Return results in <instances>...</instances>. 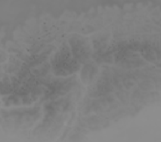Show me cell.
Masks as SVG:
<instances>
[{"mask_svg": "<svg viewBox=\"0 0 161 142\" xmlns=\"http://www.w3.org/2000/svg\"><path fill=\"white\" fill-rule=\"evenodd\" d=\"M95 72H96V68H94V66L88 65L83 69L82 77H84V79H86V80H91V79L95 74Z\"/></svg>", "mask_w": 161, "mask_h": 142, "instance_id": "cell-1", "label": "cell"}]
</instances>
